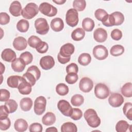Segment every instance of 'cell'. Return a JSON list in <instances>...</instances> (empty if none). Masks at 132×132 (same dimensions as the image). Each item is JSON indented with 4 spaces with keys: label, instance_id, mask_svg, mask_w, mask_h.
<instances>
[{
    "label": "cell",
    "instance_id": "6da1fadb",
    "mask_svg": "<svg viewBox=\"0 0 132 132\" xmlns=\"http://www.w3.org/2000/svg\"><path fill=\"white\" fill-rule=\"evenodd\" d=\"M84 118L88 125L92 128H96L101 124V119L93 109H88L85 111Z\"/></svg>",
    "mask_w": 132,
    "mask_h": 132
},
{
    "label": "cell",
    "instance_id": "7a4b0ae2",
    "mask_svg": "<svg viewBox=\"0 0 132 132\" xmlns=\"http://www.w3.org/2000/svg\"><path fill=\"white\" fill-rule=\"evenodd\" d=\"M39 12V8L34 3H28L22 11V16L26 19H31Z\"/></svg>",
    "mask_w": 132,
    "mask_h": 132
},
{
    "label": "cell",
    "instance_id": "3957f363",
    "mask_svg": "<svg viewBox=\"0 0 132 132\" xmlns=\"http://www.w3.org/2000/svg\"><path fill=\"white\" fill-rule=\"evenodd\" d=\"M35 27L37 33L41 35L46 34L48 32L50 28L46 20L42 18L36 20L35 22Z\"/></svg>",
    "mask_w": 132,
    "mask_h": 132
},
{
    "label": "cell",
    "instance_id": "277c9868",
    "mask_svg": "<svg viewBox=\"0 0 132 132\" xmlns=\"http://www.w3.org/2000/svg\"><path fill=\"white\" fill-rule=\"evenodd\" d=\"M79 21L78 13L76 10L74 8L69 9L66 13L65 21L67 24L71 27L76 26Z\"/></svg>",
    "mask_w": 132,
    "mask_h": 132
},
{
    "label": "cell",
    "instance_id": "5b68a950",
    "mask_svg": "<svg viewBox=\"0 0 132 132\" xmlns=\"http://www.w3.org/2000/svg\"><path fill=\"white\" fill-rule=\"evenodd\" d=\"M109 89L104 84L98 83L94 88V94L96 97L99 99L104 100L109 95Z\"/></svg>",
    "mask_w": 132,
    "mask_h": 132
},
{
    "label": "cell",
    "instance_id": "8992f818",
    "mask_svg": "<svg viewBox=\"0 0 132 132\" xmlns=\"http://www.w3.org/2000/svg\"><path fill=\"white\" fill-rule=\"evenodd\" d=\"M46 105V99L43 96H40L36 98L34 102V111L38 116L42 114L45 111Z\"/></svg>",
    "mask_w": 132,
    "mask_h": 132
},
{
    "label": "cell",
    "instance_id": "52a82bcc",
    "mask_svg": "<svg viewBox=\"0 0 132 132\" xmlns=\"http://www.w3.org/2000/svg\"><path fill=\"white\" fill-rule=\"evenodd\" d=\"M39 10L44 15L49 17L56 15L57 13V8L47 2L41 3L39 7Z\"/></svg>",
    "mask_w": 132,
    "mask_h": 132
},
{
    "label": "cell",
    "instance_id": "ba28073f",
    "mask_svg": "<svg viewBox=\"0 0 132 132\" xmlns=\"http://www.w3.org/2000/svg\"><path fill=\"white\" fill-rule=\"evenodd\" d=\"M93 55L96 59L102 60L108 57V52L105 46L102 45H98L93 48Z\"/></svg>",
    "mask_w": 132,
    "mask_h": 132
},
{
    "label": "cell",
    "instance_id": "9c48e42d",
    "mask_svg": "<svg viewBox=\"0 0 132 132\" xmlns=\"http://www.w3.org/2000/svg\"><path fill=\"white\" fill-rule=\"evenodd\" d=\"M57 107L60 112L66 117H70L72 112V107L70 103L65 100H60L57 104Z\"/></svg>",
    "mask_w": 132,
    "mask_h": 132
},
{
    "label": "cell",
    "instance_id": "30bf717a",
    "mask_svg": "<svg viewBox=\"0 0 132 132\" xmlns=\"http://www.w3.org/2000/svg\"><path fill=\"white\" fill-rule=\"evenodd\" d=\"M124 101V100L123 96L119 93H112L108 98V102L110 105L115 108L121 106Z\"/></svg>",
    "mask_w": 132,
    "mask_h": 132
},
{
    "label": "cell",
    "instance_id": "8fae6325",
    "mask_svg": "<svg viewBox=\"0 0 132 132\" xmlns=\"http://www.w3.org/2000/svg\"><path fill=\"white\" fill-rule=\"evenodd\" d=\"M93 87V82L90 78L84 77L82 78L79 83L80 90L85 93L89 92Z\"/></svg>",
    "mask_w": 132,
    "mask_h": 132
},
{
    "label": "cell",
    "instance_id": "7c38bea8",
    "mask_svg": "<svg viewBox=\"0 0 132 132\" xmlns=\"http://www.w3.org/2000/svg\"><path fill=\"white\" fill-rule=\"evenodd\" d=\"M39 63L42 69L48 70L54 66L55 62L52 56L47 55L42 57L40 60Z\"/></svg>",
    "mask_w": 132,
    "mask_h": 132
},
{
    "label": "cell",
    "instance_id": "4fadbf2b",
    "mask_svg": "<svg viewBox=\"0 0 132 132\" xmlns=\"http://www.w3.org/2000/svg\"><path fill=\"white\" fill-rule=\"evenodd\" d=\"M75 51V47L73 44L70 43H67L63 45L60 49L59 54L63 57L70 58Z\"/></svg>",
    "mask_w": 132,
    "mask_h": 132
},
{
    "label": "cell",
    "instance_id": "5bb4252c",
    "mask_svg": "<svg viewBox=\"0 0 132 132\" xmlns=\"http://www.w3.org/2000/svg\"><path fill=\"white\" fill-rule=\"evenodd\" d=\"M107 32L103 28H98L93 32V38L97 42H104L107 38Z\"/></svg>",
    "mask_w": 132,
    "mask_h": 132
},
{
    "label": "cell",
    "instance_id": "9a60e30c",
    "mask_svg": "<svg viewBox=\"0 0 132 132\" xmlns=\"http://www.w3.org/2000/svg\"><path fill=\"white\" fill-rule=\"evenodd\" d=\"M13 46L17 51H23L27 47V41L26 39L23 37H18L14 39Z\"/></svg>",
    "mask_w": 132,
    "mask_h": 132
},
{
    "label": "cell",
    "instance_id": "2e32d148",
    "mask_svg": "<svg viewBox=\"0 0 132 132\" xmlns=\"http://www.w3.org/2000/svg\"><path fill=\"white\" fill-rule=\"evenodd\" d=\"M1 57L3 60L8 62H12L16 59L15 52L11 48H6L3 50L1 54Z\"/></svg>",
    "mask_w": 132,
    "mask_h": 132
},
{
    "label": "cell",
    "instance_id": "e0dca14e",
    "mask_svg": "<svg viewBox=\"0 0 132 132\" xmlns=\"http://www.w3.org/2000/svg\"><path fill=\"white\" fill-rule=\"evenodd\" d=\"M9 12L11 15L14 16H19L22 14V6L21 3L18 1H15L11 3L9 7Z\"/></svg>",
    "mask_w": 132,
    "mask_h": 132
},
{
    "label": "cell",
    "instance_id": "ac0fdd59",
    "mask_svg": "<svg viewBox=\"0 0 132 132\" xmlns=\"http://www.w3.org/2000/svg\"><path fill=\"white\" fill-rule=\"evenodd\" d=\"M31 85L29 84L23 77L22 81L18 87L19 92L23 95H28L30 94L32 90Z\"/></svg>",
    "mask_w": 132,
    "mask_h": 132
},
{
    "label": "cell",
    "instance_id": "d6986e66",
    "mask_svg": "<svg viewBox=\"0 0 132 132\" xmlns=\"http://www.w3.org/2000/svg\"><path fill=\"white\" fill-rule=\"evenodd\" d=\"M26 65L24 60L20 58L15 59L11 64V68L16 72H21L23 71L25 68Z\"/></svg>",
    "mask_w": 132,
    "mask_h": 132
},
{
    "label": "cell",
    "instance_id": "ffe728a7",
    "mask_svg": "<svg viewBox=\"0 0 132 132\" xmlns=\"http://www.w3.org/2000/svg\"><path fill=\"white\" fill-rule=\"evenodd\" d=\"M113 26L121 25L124 21V16L122 13L119 11H116L110 14Z\"/></svg>",
    "mask_w": 132,
    "mask_h": 132
},
{
    "label": "cell",
    "instance_id": "44dd1931",
    "mask_svg": "<svg viewBox=\"0 0 132 132\" xmlns=\"http://www.w3.org/2000/svg\"><path fill=\"white\" fill-rule=\"evenodd\" d=\"M51 27L52 29L56 32L61 31L64 28L63 20L60 18H55L51 22Z\"/></svg>",
    "mask_w": 132,
    "mask_h": 132
},
{
    "label": "cell",
    "instance_id": "7402d4cb",
    "mask_svg": "<svg viewBox=\"0 0 132 132\" xmlns=\"http://www.w3.org/2000/svg\"><path fill=\"white\" fill-rule=\"evenodd\" d=\"M23 79V77L18 75H12L9 76L7 80V85L12 88H16Z\"/></svg>",
    "mask_w": 132,
    "mask_h": 132
},
{
    "label": "cell",
    "instance_id": "603a6c76",
    "mask_svg": "<svg viewBox=\"0 0 132 132\" xmlns=\"http://www.w3.org/2000/svg\"><path fill=\"white\" fill-rule=\"evenodd\" d=\"M14 127L16 131L23 132L27 129L28 124L25 120L23 119H18L14 122Z\"/></svg>",
    "mask_w": 132,
    "mask_h": 132
},
{
    "label": "cell",
    "instance_id": "cb8c5ba5",
    "mask_svg": "<svg viewBox=\"0 0 132 132\" xmlns=\"http://www.w3.org/2000/svg\"><path fill=\"white\" fill-rule=\"evenodd\" d=\"M56 121V116L52 112H48L43 116L42 119V123L46 126L53 125Z\"/></svg>",
    "mask_w": 132,
    "mask_h": 132
},
{
    "label": "cell",
    "instance_id": "d4e9b609",
    "mask_svg": "<svg viewBox=\"0 0 132 132\" xmlns=\"http://www.w3.org/2000/svg\"><path fill=\"white\" fill-rule=\"evenodd\" d=\"M20 106L23 111H28L31 109L32 106V101L29 97H24L20 101Z\"/></svg>",
    "mask_w": 132,
    "mask_h": 132
},
{
    "label": "cell",
    "instance_id": "484cf974",
    "mask_svg": "<svg viewBox=\"0 0 132 132\" xmlns=\"http://www.w3.org/2000/svg\"><path fill=\"white\" fill-rule=\"evenodd\" d=\"M85 36V31L81 28H77L71 34L72 39L75 41H79L84 39Z\"/></svg>",
    "mask_w": 132,
    "mask_h": 132
},
{
    "label": "cell",
    "instance_id": "4316f807",
    "mask_svg": "<svg viewBox=\"0 0 132 132\" xmlns=\"http://www.w3.org/2000/svg\"><path fill=\"white\" fill-rule=\"evenodd\" d=\"M82 27L84 30L91 31L94 27V22L90 18H86L82 20Z\"/></svg>",
    "mask_w": 132,
    "mask_h": 132
},
{
    "label": "cell",
    "instance_id": "83f0119b",
    "mask_svg": "<svg viewBox=\"0 0 132 132\" xmlns=\"http://www.w3.org/2000/svg\"><path fill=\"white\" fill-rule=\"evenodd\" d=\"M77 128L76 125L70 122L63 123L61 126V132H77Z\"/></svg>",
    "mask_w": 132,
    "mask_h": 132
},
{
    "label": "cell",
    "instance_id": "f1b7e54d",
    "mask_svg": "<svg viewBox=\"0 0 132 132\" xmlns=\"http://www.w3.org/2000/svg\"><path fill=\"white\" fill-rule=\"evenodd\" d=\"M91 61V57L88 53L81 54L78 58V63L83 66H86L88 65Z\"/></svg>",
    "mask_w": 132,
    "mask_h": 132
},
{
    "label": "cell",
    "instance_id": "f546056e",
    "mask_svg": "<svg viewBox=\"0 0 132 132\" xmlns=\"http://www.w3.org/2000/svg\"><path fill=\"white\" fill-rule=\"evenodd\" d=\"M29 27V23L28 21L25 19L20 20L16 24V28L21 32H26L28 31Z\"/></svg>",
    "mask_w": 132,
    "mask_h": 132
},
{
    "label": "cell",
    "instance_id": "4dcf8cb0",
    "mask_svg": "<svg viewBox=\"0 0 132 132\" xmlns=\"http://www.w3.org/2000/svg\"><path fill=\"white\" fill-rule=\"evenodd\" d=\"M122 95L126 97H131L132 96V84L127 82L122 87L121 90Z\"/></svg>",
    "mask_w": 132,
    "mask_h": 132
},
{
    "label": "cell",
    "instance_id": "1f68e13d",
    "mask_svg": "<svg viewBox=\"0 0 132 132\" xmlns=\"http://www.w3.org/2000/svg\"><path fill=\"white\" fill-rule=\"evenodd\" d=\"M124 47L121 45H114L110 50V54L113 56H119L124 52Z\"/></svg>",
    "mask_w": 132,
    "mask_h": 132
},
{
    "label": "cell",
    "instance_id": "d6a6232c",
    "mask_svg": "<svg viewBox=\"0 0 132 132\" xmlns=\"http://www.w3.org/2000/svg\"><path fill=\"white\" fill-rule=\"evenodd\" d=\"M129 124L124 120H120L116 125V130L117 132H125L129 128Z\"/></svg>",
    "mask_w": 132,
    "mask_h": 132
},
{
    "label": "cell",
    "instance_id": "836d02e7",
    "mask_svg": "<svg viewBox=\"0 0 132 132\" xmlns=\"http://www.w3.org/2000/svg\"><path fill=\"white\" fill-rule=\"evenodd\" d=\"M69 88L68 86L63 83H60L56 87V91L57 93L61 96H64L69 92Z\"/></svg>",
    "mask_w": 132,
    "mask_h": 132
},
{
    "label": "cell",
    "instance_id": "e575fe53",
    "mask_svg": "<svg viewBox=\"0 0 132 132\" xmlns=\"http://www.w3.org/2000/svg\"><path fill=\"white\" fill-rule=\"evenodd\" d=\"M84 102V96L80 94H75L71 97V103L72 105L78 107L81 106Z\"/></svg>",
    "mask_w": 132,
    "mask_h": 132
},
{
    "label": "cell",
    "instance_id": "d590c367",
    "mask_svg": "<svg viewBox=\"0 0 132 132\" xmlns=\"http://www.w3.org/2000/svg\"><path fill=\"white\" fill-rule=\"evenodd\" d=\"M5 105L7 108L9 113H14L18 109V104L13 100H9L5 103Z\"/></svg>",
    "mask_w": 132,
    "mask_h": 132
},
{
    "label": "cell",
    "instance_id": "8d00e7d4",
    "mask_svg": "<svg viewBox=\"0 0 132 132\" xmlns=\"http://www.w3.org/2000/svg\"><path fill=\"white\" fill-rule=\"evenodd\" d=\"M123 111L126 118L130 121L132 120V104L130 102L125 103Z\"/></svg>",
    "mask_w": 132,
    "mask_h": 132
},
{
    "label": "cell",
    "instance_id": "74e56055",
    "mask_svg": "<svg viewBox=\"0 0 132 132\" xmlns=\"http://www.w3.org/2000/svg\"><path fill=\"white\" fill-rule=\"evenodd\" d=\"M86 6V2L85 0H74L73 2L74 9L78 11H82L85 10Z\"/></svg>",
    "mask_w": 132,
    "mask_h": 132
},
{
    "label": "cell",
    "instance_id": "f35d334b",
    "mask_svg": "<svg viewBox=\"0 0 132 132\" xmlns=\"http://www.w3.org/2000/svg\"><path fill=\"white\" fill-rule=\"evenodd\" d=\"M19 58L23 59L26 65H28V64L31 63L33 60L32 55L30 52H27V51L22 53L20 55Z\"/></svg>",
    "mask_w": 132,
    "mask_h": 132
},
{
    "label": "cell",
    "instance_id": "ab89813d",
    "mask_svg": "<svg viewBox=\"0 0 132 132\" xmlns=\"http://www.w3.org/2000/svg\"><path fill=\"white\" fill-rule=\"evenodd\" d=\"M41 41H42L39 37H38L36 36L33 35L29 37L27 41V43L29 46H30L31 47L36 48V46Z\"/></svg>",
    "mask_w": 132,
    "mask_h": 132
},
{
    "label": "cell",
    "instance_id": "60d3db41",
    "mask_svg": "<svg viewBox=\"0 0 132 132\" xmlns=\"http://www.w3.org/2000/svg\"><path fill=\"white\" fill-rule=\"evenodd\" d=\"M29 84H30L31 86H33L35 85L37 79L35 76L31 73L26 71L25 73H24L22 76Z\"/></svg>",
    "mask_w": 132,
    "mask_h": 132
},
{
    "label": "cell",
    "instance_id": "b9f144b4",
    "mask_svg": "<svg viewBox=\"0 0 132 132\" xmlns=\"http://www.w3.org/2000/svg\"><path fill=\"white\" fill-rule=\"evenodd\" d=\"M78 76L76 73H68L65 78L66 82L69 84H74L78 80Z\"/></svg>",
    "mask_w": 132,
    "mask_h": 132
},
{
    "label": "cell",
    "instance_id": "7bdbcfd3",
    "mask_svg": "<svg viewBox=\"0 0 132 132\" xmlns=\"http://www.w3.org/2000/svg\"><path fill=\"white\" fill-rule=\"evenodd\" d=\"M36 51L40 53L44 54L47 52L48 49V45L47 43L44 41H41L36 47Z\"/></svg>",
    "mask_w": 132,
    "mask_h": 132
},
{
    "label": "cell",
    "instance_id": "ee69618b",
    "mask_svg": "<svg viewBox=\"0 0 132 132\" xmlns=\"http://www.w3.org/2000/svg\"><path fill=\"white\" fill-rule=\"evenodd\" d=\"M82 117V112L79 108H74L72 109V112L70 116L71 118L73 120L77 121L81 118Z\"/></svg>",
    "mask_w": 132,
    "mask_h": 132
},
{
    "label": "cell",
    "instance_id": "f6af8a7d",
    "mask_svg": "<svg viewBox=\"0 0 132 132\" xmlns=\"http://www.w3.org/2000/svg\"><path fill=\"white\" fill-rule=\"evenodd\" d=\"M27 71L32 73L35 76L37 80H38L40 78L41 76V72L37 66L36 65L30 66L27 69Z\"/></svg>",
    "mask_w": 132,
    "mask_h": 132
},
{
    "label": "cell",
    "instance_id": "bcb514c9",
    "mask_svg": "<svg viewBox=\"0 0 132 132\" xmlns=\"http://www.w3.org/2000/svg\"><path fill=\"white\" fill-rule=\"evenodd\" d=\"M108 14L107 12L103 9H98L95 10L94 12V15L96 19L100 21H102V20Z\"/></svg>",
    "mask_w": 132,
    "mask_h": 132
},
{
    "label": "cell",
    "instance_id": "7dc6e473",
    "mask_svg": "<svg viewBox=\"0 0 132 132\" xmlns=\"http://www.w3.org/2000/svg\"><path fill=\"white\" fill-rule=\"evenodd\" d=\"M11 125V122L9 118L0 120V129L2 130H6L8 129Z\"/></svg>",
    "mask_w": 132,
    "mask_h": 132
},
{
    "label": "cell",
    "instance_id": "c3c4849f",
    "mask_svg": "<svg viewBox=\"0 0 132 132\" xmlns=\"http://www.w3.org/2000/svg\"><path fill=\"white\" fill-rule=\"evenodd\" d=\"M42 130L43 127L39 123H32L29 127V131L30 132H41Z\"/></svg>",
    "mask_w": 132,
    "mask_h": 132
},
{
    "label": "cell",
    "instance_id": "681fc988",
    "mask_svg": "<svg viewBox=\"0 0 132 132\" xmlns=\"http://www.w3.org/2000/svg\"><path fill=\"white\" fill-rule=\"evenodd\" d=\"M110 36L113 40L119 41L122 37V32L120 29L116 28L111 31Z\"/></svg>",
    "mask_w": 132,
    "mask_h": 132
},
{
    "label": "cell",
    "instance_id": "f907efd6",
    "mask_svg": "<svg viewBox=\"0 0 132 132\" xmlns=\"http://www.w3.org/2000/svg\"><path fill=\"white\" fill-rule=\"evenodd\" d=\"M10 16L6 12H1L0 13V24L4 25L8 24L10 22Z\"/></svg>",
    "mask_w": 132,
    "mask_h": 132
},
{
    "label": "cell",
    "instance_id": "816d5d0a",
    "mask_svg": "<svg viewBox=\"0 0 132 132\" xmlns=\"http://www.w3.org/2000/svg\"><path fill=\"white\" fill-rule=\"evenodd\" d=\"M10 96V93L9 91L6 89H1V102H6L9 100Z\"/></svg>",
    "mask_w": 132,
    "mask_h": 132
},
{
    "label": "cell",
    "instance_id": "f5cc1de1",
    "mask_svg": "<svg viewBox=\"0 0 132 132\" xmlns=\"http://www.w3.org/2000/svg\"><path fill=\"white\" fill-rule=\"evenodd\" d=\"M78 71V67L77 65L75 63H71L68 65L66 67V72L68 73H77Z\"/></svg>",
    "mask_w": 132,
    "mask_h": 132
},
{
    "label": "cell",
    "instance_id": "db71d44e",
    "mask_svg": "<svg viewBox=\"0 0 132 132\" xmlns=\"http://www.w3.org/2000/svg\"><path fill=\"white\" fill-rule=\"evenodd\" d=\"M0 120H3L8 118L9 112L5 105H1L0 106Z\"/></svg>",
    "mask_w": 132,
    "mask_h": 132
},
{
    "label": "cell",
    "instance_id": "11a10c76",
    "mask_svg": "<svg viewBox=\"0 0 132 132\" xmlns=\"http://www.w3.org/2000/svg\"><path fill=\"white\" fill-rule=\"evenodd\" d=\"M57 59L58 61L61 64H65L68 62L71 59L70 58H64L62 57L59 53L57 56Z\"/></svg>",
    "mask_w": 132,
    "mask_h": 132
},
{
    "label": "cell",
    "instance_id": "9f6ffc18",
    "mask_svg": "<svg viewBox=\"0 0 132 132\" xmlns=\"http://www.w3.org/2000/svg\"><path fill=\"white\" fill-rule=\"evenodd\" d=\"M66 2L65 0H59V1H54L53 0V2L58 4V5H62Z\"/></svg>",
    "mask_w": 132,
    "mask_h": 132
},
{
    "label": "cell",
    "instance_id": "6f0895ef",
    "mask_svg": "<svg viewBox=\"0 0 132 132\" xmlns=\"http://www.w3.org/2000/svg\"><path fill=\"white\" fill-rule=\"evenodd\" d=\"M46 131H57L58 130L55 127H51L47 128L46 130Z\"/></svg>",
    "mask_w": 132,
    "mask_h": 132
},
{
    "label": "cell",
    "instance_id": "680465c9",
    "mask_svg": "<svg viewBox=\"0 0 132 132\" xmlns=\"http://www.w3.org/2000/svg\"><path fill=\"white\" fill-rule=\"evenodd\" d=\"M1 63V74H3V73L5 71V66L2 63Z\"/></svg>",
    "mask_w": 132,
    "mask_h": 132
}]
</instances>
